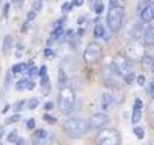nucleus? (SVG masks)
Returning <instances> with one entry per match:
<instances>
[{
  "instance_id": "f257e3e1",
  "label": "nucleus",
  "mask_w": 154,
  "mask_h": 145,
  "mask_svg": "<svg viewBox=\"0 0 154 145\" xmlns=\"http://www.w3.org/2000/svg\"><path fill=\"white\" fill-rule=\"evenodd\" d=\"M63 130H65L66 136H69L72 139H79V137H83L85 134H88V131L91 128H89V122L86 119H83V118H71L65 122Z\"/></svg>"
},
{
  "instance_id": "f03ea898",
  "label": "nucleus",
  "mask_w": 154,
  "mask_h": 145,
  "mask_svg": "<svg viewBox=\"0 0 154 145\" xmlns=\"http://www.w3.org/2000/svg\"><path fill=\"white\" fill-rule=\"evenodd\" d=\"M75 106V92L71 86H63L59 91V98H57V107L62 113L68 115L72 112Z\"/></svg>"
},
{
  "instance_id": "7ed1b4c3",
  "label": "nucleus",
  "mask_w": 154,
  "mask_h": 145,
  "mask_svg": "<svg viewBox=\"0 0 154 145\" xmlns=\"http://www.w3.org/2000/svg\"><path fill=\"white\" fill-rule=\"evenodd\" d=\"M110 68L116 72V74L119 76V77H127V76H131V74H134V71H133V65H131V62H130V59L127 57V56H124V54H116L115 57H113V62H112V65H110Z\"/></svg>"
},
{
  "instance_id": "20e7f679",
  "label": "nucleus",
  "mask_w": 154,
  "mask_h": 145,
  "mask_svg": "<svg viewBox=\"0 0 154 145\" xmlns=\"http://www.w3.org/2000/svg\"><path fill=\"white\" fill-rule=\"evenodd\" d=\"M124 23V8L119 5H112L107 12V26L112 32H119Z\"/></svg>"
},
{
  "instance_id": "39448f33",
  "label": "nucleus",
  "mask_w": 154,
  "mask_h": 145,
  "mask_svg": "<svg viewBox=\"0 0 154 145\" xmlns=\"http://www.w3.org/2000/svg\"><path fill=\"white\" fill-rule=\"evenodd\" d=\"M97 145H121V134L115 128H103L95 136Z\"/></svg>"
},
{
  "instance_id": "423d86ee",
  "label": "nucleus",
  "mask_w": 154,
  "mask_h": 145,
  "mask_svg": "<svg viewBox=\"0 0 154 145\" xmlns=\"http://www.w3.org/2000/svg\"><path fill=\"white\" fill-rule=\"evenodd\" d=\"M101 56H103V48H101V45L98 42H89L88 47L83 51V59L86 62H89V63L91 62H97Z\"/></svg>"
},
{
  "instance_id": "0eeeda50",
  "label": "nucleus",
  "mask_w": 154,
  "mask_h": 145,
  "mask_svg": "<svg viewBox=\"0 0 154 145\" xmlns=\"http://www.w3.org/2000/svg\"><path fill=\"white\" fill-rule=\"evenodd\" d=\"M88 122H89L91 130H103L104 125H107V122H109V116L104 112H98V113H94L88 119Z\"/></svg>"
},
{
  "instance_id": "6e6552de",
  "label": "nucleus",
  "mask_w": 154,
  "mask_h": 145,
  "mask_svg": "<svg viewBox=\"0 0 154 145\" xmlns=\"http://www.w3.org/2000/svg\"><path fill=\"white\" fill-rule=\"evenodd\" d=\"M137 12H139V17H140L142 23H151L154 20V5L152 3L142 2L137 6Z\"/></svg>"
},
{
  "instance_id": "1a4fd4ad",
  "label": "nucleus",
  "mask_w": 154,
  "mask_h": 145,
  "mask_svg": "<svg viewBox=\"0 0 154 145\" xmlns=\"http://www.w3.org/2000/svg\"><path fill=\"white\" fill-rule=\"evenodd\" d=\"M128 56L133 60H142L145 56V48L143 44H140L139 41H134L133 44L128 45Z\"/></svg>"
},
{
  "instance_id": "9d476101",
  "label": "nucleus",
  "mask_w": 154,
  "mask_h": 145,
  "mask_svg": "<svg viewBox=\"0 0 154 145\" xmlns=\"http://www.w3.org/2000/svg\"><path fill=\"white\" fill-rule=\"evenodd\" d=\"M116 104V97L113 92H104L100 97V106L104 112H109L113 109V106Z\"/></svg>"
},
{
  "instance_id": "9b49d317",
  "label": "nucleus",
  "mask_w": 154,
  "mask_h": 145,
  "mask_svg": "<svg viewBox=\"0 0 154 145\" xmlns=\"http://www.w3.org/2000/svg\"><path fill=\"white\" fill-rule=\"evenodd\" d=\"M142 100L140 98H136L134 100V104H133V110H131V124H137L142 118Z\"/></svg>"
},
{
  "instance_id": "f8f14e48",
  "label": "nucleus",
  "mask_w": 154,
  "mask_h": 145,
  "mask_svg": "<svg viewBox=\"0 0 154 145\" xmlns=\"http://www.w3.org/2000/svg\"><path fill=\"white\" fill-rule=\"evenodd\" d=\"M47 137H48V131H45L44 128H38V130H35L33 134H32V140H33L36 145H42V143L47 140Z\"/></svg>"
},
{
  "instance_id": "ddd939ff",
  "label": "nucleus",
  "mask_w": 154,
  "mask_h": 145,
  "mask_svg": "<svg viewBox=\"0 0 154 145\" xmlns=\"http://www.w3.org/2000/svg\"><path fill=\"white\" fill-rule=\"evenodd\" d=\"M143 42L149 47H154V24L149 26L145 32H143Z\"/></svg>"
},
{
  "instance_id": "4468645a",
  "label": "nucleus",
  "mask_w": 154,
  "mask_h": 145,
  "mask_svg": "<svg viewBox=\"0 0 154 145\" xmlns=\"http://www.w3.org/2000/svg\"><path fill=\"white\" fill-rule=\"evenodd\" d=\"M57 86L63 88L66 86V72L63 68H59V74H57Z\"/></svg>"
},
{
  "instance_id": "2eb2a0df",
  "label": "nucleus",
  "mask_w": 154,
  "mask_h": 145,
  "mask_svg": "<svg viewBox=\"0 0 154 145\" xmlns=\"http://www.w3.org/2000/svg\"><path fill=\"white\" fill-rule=\"evenodd\" d=\"M94 36L95 38H106V29H104V26L101 23L95 24V27H94Z\"/></svg>"
},
{
  "instance_id": "dca6fc26",
  "label": "nucleus",
  "mask_w": 154,
  "mask_h": 145,
  "mask_svg": "<svg viewBox=\"0 0 154 145\" xmlns=\"http://www.w3.org/2000/svg\"><path fill=\"white\" fill-rule=\"evenodd\" d=\"M12 50V35H6L3 38V53H9Z\"/></svg>"
},
{
  "instance_id": "f3484780",
  "label": "nucleus",
  "mask_w": 154,
  "mask_h": 145,
  "mask_svg": "<svg viewBox=\"0 0 154 145\" xmlns=\"http://www.w3.org/2000/svg\"><path fill=\"white\" fill-rule=\"evenodd\" d=\"M12 74L14 76H17V74H21V72H24V71H27V65L26 63H17V65H14L12 66Z\"/></svg>"
},
{
  "instance_id": "a211bd4d",
  "label": "nucleus",
  "mask_w": 154,
  "mask_h": 145,
  "mask_svg": "<svg viewBox=\"0 0 154 145\" xmlns=\"http://www.w3.org/2000/svg\"><path fill=\"white\" fill-rule=\"evenodd\" d=\"M38 72H39V69H38L33 63H29V68H27V71H26V74H27L29 77H35V76H38Z\"/></svg>"
},
{
  "instance_id": "6ab92c4d",
  "label": "nucleus",
  "mask_w": 154,
  "mask_h": 145,
  "mask_svg": "<svg viewBox=\"0 0 154 145\" xmlns=\"http://www.w3.org/2000/svg\"><path fill=\"white\" fill-rule=\"evenodd\" d=\"M27 79H21V80H18L17 83H15V89L17 91H24V89H27Z\"/></svg>"
},
{
  "instance_id": "aec40b11",
  "label": "nucleus",
  "mask_w": 154,
  "mask_h": 145,
  "mask_svg": "<svg viewBox=\"0 0 154 145\" xmlns=\"http://www.w3.org/2000/svg\"><path fill=\"white\" fill-rule=\"evenodd\" d=\"M38 106H39V100H38V98H35V97H33V98H30V100L27 101V109H30V110H35Z\"/></svg>"
},
{
  "instance_id": "412c9836",
  "label": "nucleus",
  "mask_w": 154,
  "mask_h": 145,
  "mask_svg": "<svg viewBox=\"0 0 154 145\" xmlns=\"http://www.w3.org/2000/svg\"><path fill=\"white\" fill-rule=\"evenodd\" d=\"M42 6H44L42 0H35V2H33V6H32V11H35V12L38 14L39 11H42Z\"/></svg>"
},
{
  "instance_id": "4be33fe9",
  "label": "nucleus",
  "mask_w": 154,
  "mask_h": 145,
  "mask_svg": "<svg viewBox=\"0 0 154 145\" xmlns=\"http://www.w3.org/2000/svg\"><path fill=\"white\" fill-rule=\"evenodd\" d=\"M133 133H134V136H136L137 139H143V136H145L143 128H142V127H137V125L133 128Z\"/></svg>"
},
{
  "instance_id": "5701e85b",
  "label": "nucleus",
  "mask_w": 154,
  "mask_h": 145,
  "mask_svg": "<svg viewBox=\"0 0 154 145\" xmlns=\"http://www.w3.org/2000/svg\"><path fill=\"white\" fill-rule=\"evenodd\" d=\"M92 8H94V12H95V14H101V12L104 11V5H103L101 2L94 3V5H92Z\"/></svg>"
},
{
  "instance_id": "b1692460",
  "label": "nucleus",
  "mask_w": 154,
  "mask_h": 145,
  "mask_svg": "<svg viewBox=\"0 0 154 145\" xmlns=\"http://www.w3.org/2000/svg\"><path fill=\"white\" fill-rule=\"evenodd\" d=\"M152 62H154V57H149V56H143V59H142V65L143 66H151L152 68Z\"/></svg>"
},
{
  "instance_id": "393cba45",
  "label": "nucleus",
  "mask_w": 154,
  "mask_h": 145,
  "mask_svg": "<svg viewBox=\"0 0 154 145\" xmlns=\"http://www.w3.org/2000/svg\"><path fill=\"white\" fill-rule=\"evenodd\" d=\"M18 137H20V136H18V131H15V130H14V131H11V133L8 134V142L15 143V142L18 140Z\"/></svg>"
},
{
  "instance_id": "a878e982",
  "label": "nucleus",
  "mask_w": 154,
  "mask_h": 145,
  "mask_svg": "<svg viewBox=\"0 0 154 145\" xmlns=\"http://www.w3.org/2000/svg\"><path fill=\"white\" fill-rule=\"evenodd\" d=\"M12 71L11 72H6V76H5V89H8L11 86V80H12Z\"/></svg>"
},
{
  "instance_id": "bb28decb",
  "label": "nucleus",
  "mask_w": 154,
  "mask_h": 145,
  "mask_svg": "<svg viewBox=\"0 0 154 145\" xmlns=\"http://www.w3.org/2000/svg\"><path fill=\"white\" fill-rule=\"evenodd\" d=\"M41 86H42L44 89H48V86H50V80H48V76H44V77H41Z\"/></svg>"
},
{
  "instance_id": "cd10ccee",
  "label": "nucleus",
  "mask_w": 154,
  "mask_h": 145,
  "mask_svg": "<svg viewBox=\"0 0 154 145\" xmlns=\"http://www.w3.org/2000/svg\"><path fill=\"white\" fill-rule=\"evenodd\" d=\"M17 121H20V113H15V115H12L11 118H8V119H6V124H14V122H17Z\"/></svg>"
},
{
  "instance_id": "c85d7f7f",
  "label": "nucleus",
  "mask_w": 154,
  "mask_h": 145,
  "mask_svg": "<svg viewBox=\"0 0 154 145\" xmlns=\"http://www.w3.org/2000/svg\"><path fill=\"white\" fill-rule=\"evenodd\" d=\"M24 104H27L24 100H20V101H17V104H15V112L18 113L20 110H23V107H24Z\"/></svg>"
},
{
  "instance_id": "c756f323",
  "label": "nucleus",
  "mask_w": 154,
  "mask_h": 145,
  "mask_svg": "<svg viewBox=\"0 0 154 145\" xmlns=\"http://www.w3.org/2000/svg\"><path fill=\"white\" fill-rule=\"evenodd\" d=\"M63 23H65V18H60V20H57L56 23H53V30H54V29H62Z\"/></svg>"
},
{
  "instance_id": "7c9ffc66",
  "label": "nucleus",
  "mask_w": 154,
  "mask_h": 145,
  "mask_svg": "<svg viewBox=\"0 0 154 145\" xmlns=\"http://www.w3.org/2000/svg\"><path fill=\"white\" fill-rule=\"evenodd\" d=\"M35 124H36V121H35L33 118H30V119H27V122H26V127H27L29 130H33V128H35Z\"/></svg>"
},
{
  "instance_id": "2f4dec72",
  "label": "nucleus",
  "mask_w": 154,
  "mask_h": 145,
  "mask_svg": "<svg viewBox=\"0 0 154 145\" xmlns=\"http://www.w3.org/2000/svg\"><path fill=\"white\" fill-rule=\"evenodd\" d=\"M72 6H74L72 3H63L62 5V12H69L72 9Z\"/></svg>"
},
{
  "instance_id": "473e14b6",
  "label": "nucleus",
  "mask_w": 154,
  "mask_h": 145,
  "mask_svg": "<svg viewBox=\"0 0 154 145\" xmlns=\"http://www.w3.org/2000/svg\"><path fill=\"white\" fill-rule=\"evenodd\" d=\"M146 92L151 95V97H154V80L148 85V88H146Z\"/></svg>"
},
{
  "instance_id": "72a5a7b5",
  "label": "nucleus",
  "mask_w": 154,
  "mask_h": 145,
  "mask_svg": "<svg viewBox=\"0 0 154 145\" xmlns=\"http://www.w3.org/2000/svg\"><path fill=\"white\" fill-rule=\"evenodd\" d=\"M38 76H39V77H44V76H47V66H45V65H42V66L39 68Z\"/></svg>"
},
{
  "instance_id": "f704fd0d",
  "label": "nucleus",
  "mask_w": 154,
  "mask_h": 145,
  "mask_svg": "<svg viewBox=\"0 0 154 145\" xmlns=\"http://www.w3.org/2000/svg\"><path fill=\"white\" fill-rule=\"evenodd\" d=\"M44 119L48 122V124H56V118L50 116V115H44Z\"/></svg>"
},
{
  "instance_id": "c9c22d12",
  "label": "nucleus",
  "mask_w": 154,
  "mask_h": 145,
  "mask_svg": "<svg viewBox=\"0 0 154 145\" xmlns=\"http://www.w3.org/2000/svg\"><path fill=\"white\" fill-rule=\"evenodd\" d=\"M36 15H38V14H36L35 11H30V12L27 14V21H32V20H33V18H35Z\"/></svg>"
},
{
  "instance_id": "e433bc0d",
  "label": "nucleus",
  "mask_w": 154,
  "mask_h": 145,
  "mask_svg": "<svg viewBox=\"0 0 154 145\" xmlns=\"http://www.w3.org/2000/svg\"><path fill=\"white\" fill-rule=\"evenodd\" d=\"M136 82H137L139 86H143V83H145V77H143V76H139V77L136 79Z\"/></svg>"
},
{
  "instance_id": "4c0bfd02",
  "label": "nucleus",
  "mask_w": 154,
  "mask_h": 145,
  "mask_svg": "<svg viewBox=\"0 0 154 145\" xmlns=\"http://www.w3.org/2000/svg\"><path fill=\"white\" fill-rule=\"evenodd\" d=\"M53 107H54V104H53L51 101H47V103L44 104V109H45V110H51Z\"/></svg>"
},
{
  "instance_id": "58836bf2",
  "label": "nucleus",
  "mask_w": 154,
  "mask_h": 145,
  "mask_svg": "<svg viewBox=\"0 0 154 145\" xmlns=\"http://www.w3.org/2000/svg\"><path fill=\"white\" fill-rule=\"evenodd\" d=\"M83 2H85V0H72V5L74 6H82Z\"/></svg>"
},
{
  "instance_id": "ea45409f",
  "label": "nucleus",
  "mask_w": 154,
  "mask_h": 145,
  "mask_svg": "<svg viewBox=\"0 0 154 145\" xmlns=\"http://www.w3.org/2000/svg\"><path fill=\"white\" fill-rule=\"evenodd\" d=\"M32 89H35V83L32 80H29L27 82V91H32Z\"/></svg>"
},
{
  "instance_id": "a19ab883",
  "label": "nucleus",
  "mask_w": 154,
  "mask_h": 145,
  "mask_svg": "<svg viewBox=\"0 0 154 145\" xmlns=\"http://www.w3.org/2000/svg\"><path fill=\"white\" fill-rule=\"evenodd\" d=\"M14 5H15L17 8H21V6H23V0H14Z\"/></svg>"
},
{
  "instance_id": "79ce46f5",
  "label": "nucleus",
  "mask_w": 154,
  "mask_h": 145,
  "mask_svg": "<svg viewBox=\"0 0 154 145\" xmlns=\"http://www.w3.org/2000/svg\"><path fill=\"white\" fill-rule=\"evenodd\" d=\"M8 11H9V5L6 3V5L3 6V15H5V17H8Z\"/></svg>"
},
{
  "instance_id": "37998d69",
  "label": "nucleus",
  "mask_w": 154,
  "mask_h": 145,
  "mask_svg": "<svg viewBox=\"0 0 154 145\" xmlns=\"http://www.w3.org/2000/svg\"><path fill=\"white\" fill-rule=\"evenodd\" d=\"M15 145H24V139L23 137H18V140L15 142Z\"/></svg>"
},
{
  "instance_id": "c03bdc74",
  "label": "nucleus",
  "mask_w": 154,
  "mask_h": 145,
  "mask_svg": "<svg viewBox=\"0 0 154 145\" xmlns=\"http://www.w3.org/2000/svg\"><path fill=\"white\" fill-rule=\"evenodd\" d=\"M3 133H5V128H3V125H0V140L3 137Z\"/></svg>"
},
{
  "instance_id": "a18cd8bd",
  "label": "nucleus",
  "mask_w": 154,
  "mask_h": 145,
  "mask_svg": "<svg viewBox=\"0 0 154 145\" xmlns=\"http://www.w3.org/2000/svg\"><path fill=\"white\" fill-rule=\"evenodd\" d=\"M9 109H11V106H9V104H6V106L3 107V110H2V113H6V112H8Z\"/></svg>"
},
{
  "instance_id": "49530a36",
  "label": "nucleus",
  "mask_w": 154,
  "mask_h": 145,
  "mask_svg": "<svg viewBox=\"0 0 154 145\" xmlns=\"http://www.w3.org/2000/svg\"><path fill=\"white\" fill-rule=\"evenodd\" d=\"M51 54H53V51H51L50 48H47V50H45V56H51Z\"/></svg>"
},
{
  "instance_id": "de8ad7c7",
  "label": "nucleus",
  "mask_w": 154,
  "mask_h": 145,
  "mask_svg": "<svg viewBox=\"0 0 154 145\" xmlns=\"http://www.w3.org/2000/svg\"><path fill=\"white\" fill-rule=\"evenodd\" d=\"M142 2H146V3H151V0H142Z\"/></svg>"
},
{
  "instance_id": "09e8293b",
  "label": "nucleus",
  "mask_w": 154,
  "mask_h": 145,
  "mask_svg": "<svg viewBox=\"0 0 154 145\" xmlns=\"http://www.w3.org/2000/svg\"><path fill=\"white\" fill-rule=\"evenodd\" d=\"M109 2H110L112 5H115V0H109Z\"/></svg>"
},
{
  "instance_id": "8fccbe9b",
  "label": "nucleus",
  "mask_w": 154,
  "mask_h": 145,
  "mask_svg": "<svg viewBox=\"0 0 154 145\" xmlns=\"http://www.w3.org/2000/svg\"><path fill=\"white\" fill-rule=\"evenodd\" d=\"M91 2H92V5H94V3H97V0H91Z\"/></svg>"
},
{
  "instance_id": "3c124183",
  "label": "nucleus",
  "mask_w": 154,
  "mask_h": 145,
  "mask_svg": "<svg viewBox=\"0 0 154 145\" xmlns=\"http://www.w3.org/2000/svg\"><path fill=\"white\" fill-rule=\"evenodd\" d=\"M151 69H152V72H154V62H152V68H151Z\"/></svg>"
}]
</instances>
